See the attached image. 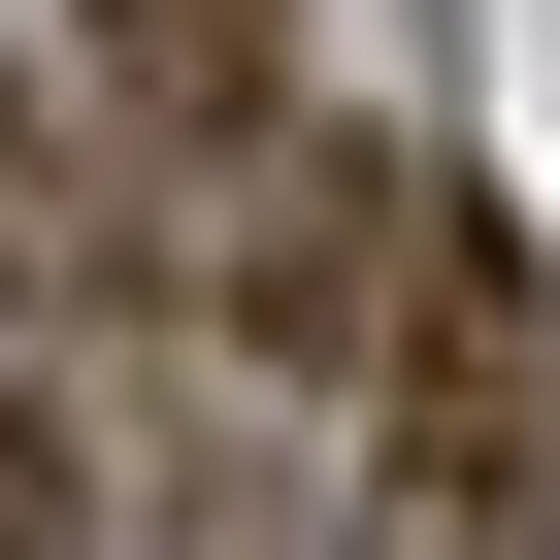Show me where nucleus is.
Listing matches in <instances>:
<instances>
[{
  "label": "nucleus",
  "mask_w": 560,
  "mask_h": 560,
  "mask_svg": "<svg viewBox=\"0 0 560 560\" xmlns=\"http://www.w3.org/2000/svg\"><path fill=\"white\" fill-rule=\"evenodd\" d=\"M100 100L132 132H264V0H100Z\"/></svg>",
  "instance_id": "f257e3e1"
},
{
  "label": "nucleus",
  "mask_w": 560,
  "mask_h": 560,
  "mask_svg": "<svg viewBox=\"0 0 560 560\" xmlns=\"http://www.w3.org/2000/svg\"><path fill=\"white\" fill-rule=\"evenodd\" d=\"M0 560H67V462H34V429H0Z\"/></svg>",
  "instance_id": "f03ea898"
}]
</instances>
